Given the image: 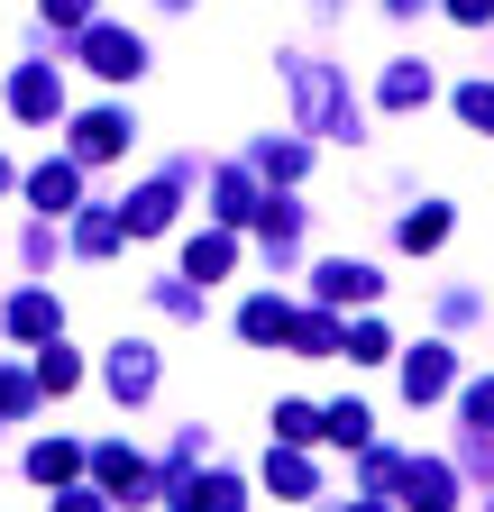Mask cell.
I'll return each instance as SVG.
<instances>
[{"mask_svg": "<svg viewBox=\"0 0 494 512\" xmlns=\"http://www.w3.org/2000/svg\"><path fill=\"white\" fill-rule=\"evenodd\" d=\"M46 19L55 28H92V0H46Z\"/></svg>", "mask_w": 494, "mask_h": 512, "instance_id": "27", "label": "cell"}, {"mask_svg": "<svg viewBox=\"0 0 494 512\" xmlns=\"http://www.w3.org/2000/svg\"><path fill=\"white\" fill-rule=\"evenodd\" d=\"M110 394L119 403H147L156 394V348H129V339H119L110 348Z\"/></svg>", "mask_w": 494, "mask_h": 512, "instance_id": "4", "label": "cell"}, {"mask_svg": "<svg viewBox=\"0 0 494 512\" xmlns=\"http://www.w3.org/2000/svg\"><path fill=\"white\" fill-rule=\"evenodd\" d=\"M403 503H412V512H449V503H458V476H449L440 458H421V467H403Z\"/></svg>", "mask_w": 494, "mask_h": 512, "instance_id": "6", "label": "cell"}, {"mask_svg": "<svg viewBox=\"0 0 494 512\" xmlns=\"http://www.w3.org/2000/svg\"><path fill=\"white\" fill-rule=\"evenodd\" d=\"M312 10H339V0H312Z\"/></svg>", "mask_w": 494, "mask_h": 512, "instance_id": "31", "label": "cell"}, {"mask_svg": "<svg viewBox=\"0 0 494 512\" xmlns=\"http://www.w3.org/2000/svg\"><path fill=\"white\" fill-rule=\"evenodd\" d=\"M74 156H83V165H110V156H129V119H119V110H92V119L74 128Z\"/></svg>", "mask_w": 494, "mask_h": 512, "instance_id": "5", "label": "cell"}, {"mask_svg": "<svg viewBox=\"0 0 494 512\" xmlns=\"http://www.w3.org/2000/svg\"><path fill=\"white\" fill-rule=\"evenodd\" d=\"M284 74H293V101H302V119H312V128H348V138H357V101L330 83V64H284Z\"/></svg>", "mask_w": 494, "mask_h": 512, "instance_id": "1", "label": "cell"}, {"mask_svg": "<svg viewBox=\"0 0 494 512\" xmlns=\"http://www.w3.org/2000/svg\"><path fill=\"white\" fill-rule=\"evenodd\" d=\"M321 430H330V439H348V448H366V403H330V412H321Z\"/></svg>", "mask_w": 494, "mask_h": 512, "instance_id": "20", "label": "cell"}, {"mask_svg": "<svg viewBox=\"0 0 494 512\" xmlns=\"http://www.w3.org/2000/svg\"><path fill=\"white\" fill-rule=\"evenodd\" d=\"M101 485L110 494H147V467L129 458V448H101Z\"/></svg>", "mask_w": 494, "mask_h": 512, "instance_id": "17", "label": "cell"}, {"mask_svg": "<svg viewBox=\"0 0 494 512\" xmlns=\"http://www.w3.org/2000/svg\"><path fill=\"white\" fill-rule=\"evenodd\" d=\"M55 512H101V494H65V503H55Z\"/></svg>", "mask_w": 494, "mask_h": 512, "instance_id": "29", "label": "cell"}, {"mask_svg": "<svg viewBox=\"0 0 494 512\" xmlns=\"http://www.w3.org/2000/svg\"><path fill=\"white\" fill-rule=\"evenodd\" d=\"M449 220H458V211H449V202H421V211H412V220H403V229H394V238H403V247H412V256H430V247H440V238H449Z\"/></svg>", "mask_w": 494, "mask_h": 512, "instance_id": "9", "label": "cell"}, {"mask_svg": "<svg viewBox=\"0 0 494 512\" xmlns=\"http://www.w3.org/2000/svg\"><path fill=\"white\" fill-rule=\"evenodd\" d=\"M238 330L257 339V348H266V339H293V311H284V302H247V311H238Z\"/></svg>", "mask_w": 494, "mask_h": 512, "instance_id": "15", "label": "cell"}, {"mask_svg": "<svg viewBox=\"0 0 494 512\" xmlns=\"http://www.w3.org/2000/svg\"><path fill=\"white\" fill-rule=\"evenodd\" d=\"M0 183H10V165H0Z\"/></svg>", "mask_w": 494, "mask_h": 512, "instance_id": "32", "label": "cell"}, {"mask_svg": "<svg viewBox=\"0 0 494 512\" xmlns=\"http://www.w3.org/2000/svg\"><path fill=\"white\" fill-rule=\"evenodd\" d=\"M74 375H83V357H74L65 339H55V348L37 357V384H46V394H65V384H74Z\"/></svg>", "mask_w": 494, "mask_h": 512, "instance_id": "19", "label": "cell"}, {"mask_svg": "<svg viewBox=\"0 0 494 512\" xmlns=\"http://www.w3.org/2000/svg\"><path fill=\"white\" fill-rule=\"evenodd\" d=\"M28 476H37V485H65V476H74V448H65V439H55V448H37V458H28Z\"/></svg>", "mask_w": 494, "mask_h": 512, "instance_id": "22", "label": "cell"}, {"mask_svg": "<svg viewBox=\"0 0 494 512\" xmlns=\"http://www.w3.org/2000/svg\"><path fill=\"white\" fill-rule=\"evenodd\" d=\"M293 348H312V357H321V348H339V330H330V320H293Z\"/></svg>", "mask_w": 494, "mask_h": 512, "instance_id": "24", "label": "cell"}, {"mask_svg": "<svg viewBox=\"0 0 494 512\" xmlns=\"http://www.w3.org/2000/svg\"><path fill=\"white\" fill-rule=\"evenodd\" d=\"M385 348H394V339L376 330V320H357V330H348V357H385Z\"/></svg>", "mask_w": 494, "mask_h": 512, "instance_id": "25", "label": "cell"}, {"mask_svg": "<svg viewBox=\"0 0 494 512\" xmlns=\"http://www.w3.org/2000/svg\"><path fill=\"white\" fill-rule=\"evenodd\" d=\"M83 55H92L101 83H138V64H147V46L129 28H83Z\"/></svg>", "mask_w": 494, "mask_h": 512, "instance_id": "2", "label": "cell"}, {"mask_svg": "<svg viewBox=\"0 0 494 512\" xmlns=\"http://www.w3.org/2000/svg\"><path fill=\"white\" fill-rule=\"evenodd\" d=\"M229 266H238V247H229V238H193V247H183V275H202V284H220Z\"/></svg>", "mask_w": 494, "mask_h": 512, "instance_id": "12", "label": "cell"}, {"mask_svg": "<svg viewBox=\"0 0 494 512\" xmlns=\"http://www.w3.org/2000/svg\"><path fill=\"white\" fill-rule=\"evenodd\" d=\"M385 10H394V19H421V10H430V0H385Z\"/></svg>", "mask_w": 494, "mask_h": 512, "instance_id": "30", "label": "cell"}, {"mask_svg": "<svg viewBox=\"0 0 494 512\" xmlns=\"http://www.w3.org/2000/svg\"><path fill=\"white\" fill-rule=\"evenodd\" d=\"M449 366H458V357H449L440 339L412 348V357H403V403H440V394H449Z\"/></svg>", "mask_w": 494, "mask_h": 512, "instance_id": "3", "label": "cell"}, {"mask_svg": "<svg viewBox=\"0 0 494 512\" xmlns=\"http://www.w3.org/2000/svg\"><path fill=\"white\" fill-rule=\"evenodd\" d=\"M467 430H494V384H476V394H467Z\"/></svg>", "mask_w": 494, "mask_h": 512, "instance_id": "28", "label": "cell"}, {"mask_svg": "<svg viewBox=\"0 0 494 512\" xmlns=\"http://www.w3.org/2000/svg\"><path fill=\"white\" fill-rule=\"evenodd\" d=\"M321 293L330 302H376L385 284H376V266H348V256H339V266H321Z\"/></svg>", "mask_w": 494, "mask_h": 512, "instance_id": "10", "label": "cell"}, {"mask_svg": "<svg viewBox=\"0 0 494 512\" xmlns=\"http://www.w3.org/2000/svg\"><path fill=\"white\" fill-rule=\"evenodd\" d=\"M183 512H238V476H193L183 485Z\"/></svg>", "mask_w": 494, "mask_h": 512, "instance_id": "13", "label": "cell"}, {"mask_svg": "<svg viewBox=\"0 0 494 512\" xmlns=\"http://www.w3.org/2000/svg\"><path fill=\"white\" fill-rule=\"evenodd\" d=\"M266 485L275 494H312V458H302V448H275V458H266Z\"/></svg>", "mask_w": 494, "mask_h": 512, "instance_id": "16", "label": "cell"}, {"mask_svg": "<svg viewBox=\"0 0 494 512\" xmlns=\"http://www.w3.org/2000/svg\"><path fill=\"white\" fill-rule=\"evenodd\" d=\"M275 430H284V439H312V430H321V412H312V403H284V412H275Z\"/></svg>", "mask_w": 494, "mask_h": 512, "instance_id": "23", "label": "cell"}, {"mask_svg": "<svg viewBox=\"0 0 494 512\" xmlns=\"http://www.w3.org/2000/svg\"><path fill=\"white\" fill-rule=\"evenodd\" d=\"M458 119H467V128H485V138H494V83H467V92H458Z\"/></svg>", "mask_w": 494, "mask_h": 512, "instance_id": "21", "label": "cell"}, {"mask_svg": "<svg viewBox=\"0 0 494 512\" xmlns=\"http://www.w3.org/2000/svg\"><path fill=\"white\" fill-rule=\"evenodd\" d=\"M28 202H37V211H65V202H74V165H37V174H28Z\"/></svg>", "mask_w": 494, "mask_h": 512, "instance_id": "14", "label": "cell"}, {"mask_svg": "<svg viewBox=\"0 0 494 512\" xmlns=\"http://www.w3.org/2000/svg\"><path fill=\"white\" fill-rule=\"evenodd\" d=\"M55 101H65V92H55V74H37V64L10 83V110H19V119H55Z\"/></svg>", "mask_w": 494, "mask_h": 512, "instance_id": "11", "label": "cell"}, {"mask_svg": "<svg viewBox=\"0 0 494 512\" xmlns=\"http://www.w3.org/2000/svg\"><path fill=\"white\" fill-rule=\"evenodd\" d=\"M119 220H129V238H156V229L174 220V183H147V192H138V202L119 211Z\"/></svg>", "mask_w": 494, "mask_h": 512, "instance_id": "8", "label": "cell"}, {"mask_svg": "<svg viewBox=\"0 0 494 512\" xmlns=\"http://www.w3.org/2000/svg\"><path fill=\"white\" fill-rule=\"evenodd\" d=\"M421 101H430V64H412V55L385 64V110H421Z\"/></svg>", "mask_w": 494, "mask_h": 512, "instance_id": "7", "label": "cell"}, {"mask_svg": "<svg viewBox=\"0 0 494 512\" xmlns=\"http://www.w3.org/2000/svg\"><path fill=\"white\" fill-rule=\"evenodd\" d=\"M10 330H19V339H46V330H55V302H46V293H19V302H10Z\"/></svg>", "mask_w": 494, "mask_h": 512, "instance_id": "18", "label": "cell"}, {"mask_svg": "<svg viewBox=\"0 0 494 512\" xmlns=\"http://www.w3.org/2000/svg\"><path fill=\"white\" fill-rule=\"evenodd\" d=\"M440 10H449L458 28H494V0H440Z\"/></svg>", "mask_w": 494, "mask_h": 512, "instance_id": "26", "label": "cell"}]
</instances>
